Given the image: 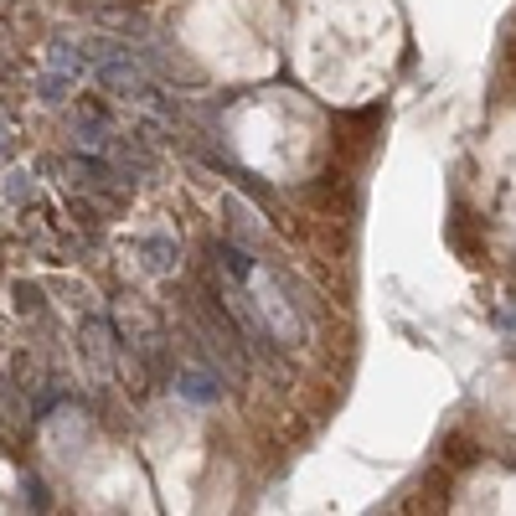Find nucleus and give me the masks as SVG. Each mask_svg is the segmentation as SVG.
I'll return each instance as SVG.
<instances>
[{
	"label": "nucleus",
	"instance_id": "2",
	"mask_svg": "<svg viewBox=\"0 0 516 516\" xmlns=\"http://www.w3.org/2000/svg\"><path fill=\"white\" fill-rule=\"evenodd\" d=\"M140 253H145V263L155 269V274H165V269H171V258H176V243H171V238H145V243H140Z\"/></svg>",
	"mask_w": 516,
	"mask_h": 516
},
{
	"label": "nucleus",
	"instance_id": "4",
	"mask_svg": "<svg viewBox=\"0 0 516 516\" xmlns=\"http://www.w3.org/2000/svg\"><path fill=\"white\" fill-rule=\"evenodd\" d=\"M26 192H32V186H26V181H21V176H16V181H5V196H16V202H21V196H26Z\"/></svg>",
	"mask_w": 516,
	"mask_h": 516
},
{
	"label": "nucleus",
	"instance_id": "3",
	"mask_svg": "<svg viewBox=\"0 0 516 516\" xmlns=\"http://www.w3.org/2000/svg\"><path fill=\"white\" fill-rule=\"evenodd\" d=\"M67 83H73V73H57V78H42V88H36V94H42V104H63V98H67Z\"/></svg>",
	"mask_w": 516,
	"mask_h": 516
},
{
	"label": "nucleus",
	"instance_id": "1",
	"mask_svg": "<svg viewBox=\"0 0 516 516\" xmlns=\"http://www.w3.org/2000/svg\"><path fill=\"white\" fill-rule=\"evenodd\" d=\"M176 392L186 398V403H217V398H223V387H217V377H212V372H202V367H181V377H176Z\"/></svg>",
	"mask_w": 516,
	"mask_h": 516
},
{
	"label": "nucleus",
	"instance_id": "5",
	"mask_svg": "<svg viewBox=\"0 0 516 516\" xmlns=\"http://www.w3.org/2000/svg\"><path fill=\"white\" fill-rule=\"evenodd\" d=\"M5 140H11V124H0V161H5Z\"/></svg>",
	"mask_w": 516,
	"mask_h": 516
}]
</instances>
